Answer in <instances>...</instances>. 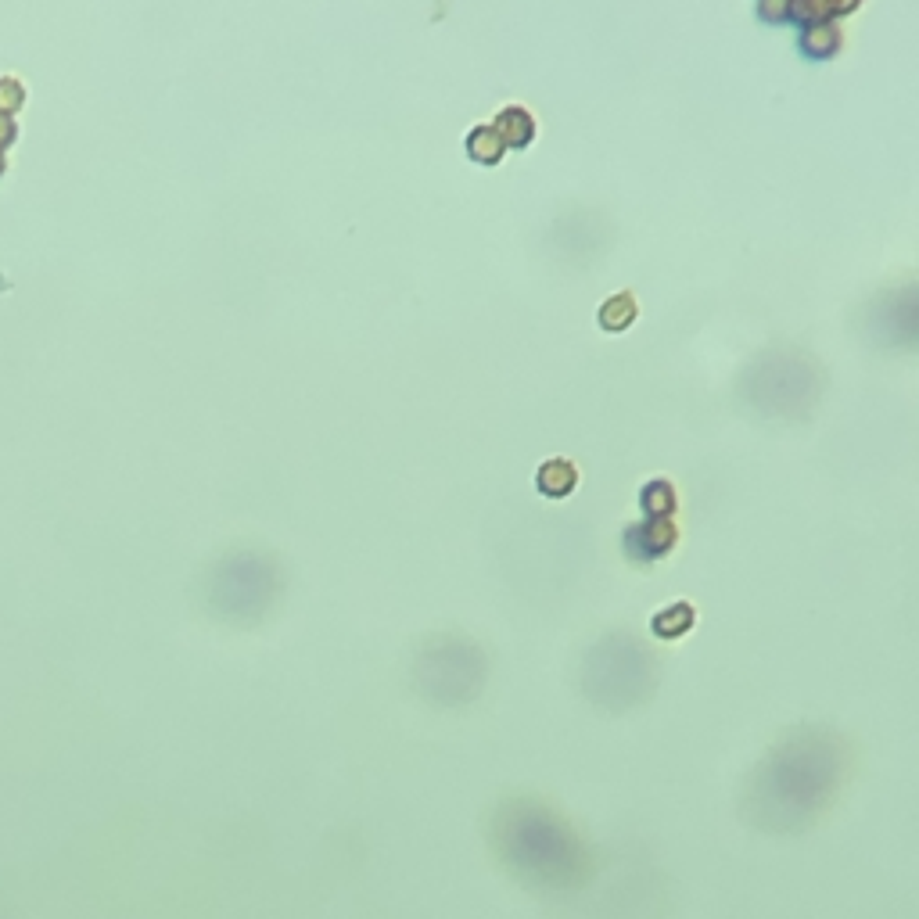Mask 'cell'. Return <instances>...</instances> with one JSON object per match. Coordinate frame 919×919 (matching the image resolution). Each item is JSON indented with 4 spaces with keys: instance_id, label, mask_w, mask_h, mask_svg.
<instances>
[{
    "instance_id": "cell-1",
    "label": "cell",
    "mask_w": 919,
    "mask_h": 919,
    "mask_svg": "<svg viewBox=\"0 0 919 919\" xmlns=\"http://www.w3.org/2000/svg\"><path fill=\"white\" fill-rule=\"evenodd\" d=\"M686 625H690V611H686V607H679L672 622H661V618H657L654 629H657V636H683Z\"/></svg>"
}]
</instances>
